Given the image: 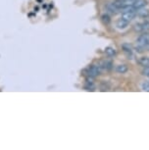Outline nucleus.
Listing matches in <instances>:
<instances>
[{
  "instance_id": "f257e3e1",
  "label": "nucleus",
  "mask_w": 149,
  "mask_h": 150,
  "mask_svg": "<svg viewBox=\"0 0 149 150\" xmlns=\"http://www.w3.org/2000/svg\"><path fill=\"white\" fill-rule=\"evenodd\" d=\"M102 68L100 67V65H91L90 67L86 69V75L89 77H98L99 75H101L102 73Z\"/></svg>"
},
{
  "instance_id": "f03ea898",
  "label": "nucleus",
  "mask_w": 149,
  "mask_h": 150,
  "mask_svg": "<svg viewBox=\"0 0 149 150\" xmlns=\"http://www.w3.org/2000/svg\"><path fill=\"white\" fill-rule=\"evenodd\" d=\"M137 42L138 45L142 46L143 48H147L149 46V35L148 33H143V35H140L139 37H137Z\"/></svg>"
},
{
  "instance_id": "7ed1b4c3",
  "label": "nucleus",
  "mask_w": 149,
  "mask_h": 150,
  "mask_svg": "<svg viewBox=\"0 0 149 150\" xmlns=\"http://www.w3.org/2000/svg\"><path fill=\"white\" fill-rule=\"evenodd\" d=\"M135 16H137V12L135 11H126V12H123L122 16H121V19L127 21V22H130V21L135 19Z\"/></svg>"
},
{
  "instance_id": "20e7f679",
  "label": "nucleus",
  "mask_w": 149,
  "mask_h": 150,
  "mask_svg": "<svg viewBox=\"0 0 149 150\" xmlns=\"http://www.w3.org/2000/svg\"><path fill=\"white\" fill-rule=\"evenodd\" d=\"M146 4H147L146 0H135V1L133 2V4H132V7L135 10H138V9L143 8Z\"/></svg>"
},
{
  "instance_id": "39448f33",
  "label": "nucleus",
  "mask_w": 149,
  "mask_h": 150,
  "mask_svg": "<svg viewBox=\"0 0 149 150\" xmlns=\"http://www.w3.org/2000/svg\"><path fill=\"white\" fill-rule=\"evenodd\" d=\"M122 49H123V51H124L125 53H127V54H128V55L132 56L133 48H132V46L130 44V43H127V42L123 43V44H122Z\"/></svg>"
},
{
  "instance_id": "423d86ee",
  "label": "nucleus",
  "mask_w": 149,
  "mask_h": 150,
  "mask_svg": "<svg viewBox=\"0 0 149 150\" xmlns=\"http://www.w3.org/2000/svg\"><path fill=\"white\" fill-rule=\"evenodd\" d=\"M128 24H130V22H127V21L123 19H120L117 22L116 27L119 28V30H125V28H127L128 27Z\"/></svg>"
},
{
  "instance_id": "0eeeda50",
  "label": "nucleus",
  "mask_w": 149,
  "mask_h": 150,
  "mask_svg": "<svg viewBox=\"0 0 149 150\" xmlns=\"http://www.w3.org/2000/svg\"><path fill=\"white\" fill-rule=\"evenodd\" d=\"M128 71V67L125 64H120L116 67V72L119 74H126Z\"/></svg>"
},
{
  "instance_id": "6e6552de",
  "label": "nucleus",
  "mask_w": 149,
  "mask_h": 150,
  "mask_svg": "<svg viewBox=\"0 0 149 150\" xmlns=\"http://www.w3.org/2000/svg\"><path fill=\"white\" fill-rule=\"evenodd\" d=\"M137 16L140 18H147L149 17V10L148 9H138L137 11Z\"/></svg>"
},
{
  "instance_id": "1a4fd4ad",
  "label": "nucleus",
  "mask_w": 149,
  "mask_h": 150,
  "mask_svg": "<svg viewBox=\"0 0 149 150\" xmlns=\"http://www.w3.org/2000/svg\"><path fill=\"white\" fill-rule=\"evenodd\" d=\"M100 67L102 68V70H106V71H110L113 68V63L111 61H104L100 64Z\"/></svg>"
},
{
  "instance_id": "9d476101",
  "label": "nucleus",
  "mask_w": 149,
  "mask_h": 150,
  "mask_svg": "<svg viewBox=\"0 0 149 150\" xmlns=\"http://www.w3.org/2000/svg\"><path fill=\"white\" fill-rule=\"evenodd\" d=\"M138 63L142 67H149V57H140L139 60H138Z\"/></svg>"
},
{
  "instance_id": "9b49d317",
  "label": "nucleus",
  "mask_w": 149,
  "mask_h": 150,
  "mask_svg": "<svg viewBox=\"0 0 149 150\" xmlns=\"http://www.w3.org/2000/svg\"><path fill=\"white\" fill-rule=\"evenodd\" d=\"M105 53H106L107 56L112 57V56L116 55V50H115L113 47H106L105 48Z\"/></svg>"
},
{
  "instance_id": "f8f14e48",
  "label": "nucleus",
  "mask_w": 149,
  "mask_h": 150,
  "mask_svg": "<svg viewBox=\"0 0 149 150\" xmlns=\"http://www.w3.org/2000/svg\"><path fill=\"white\" fill-rule=\"evenodd\" d=\"M84 88L86 90H91V91H93L94 88H95V86H94L93 84V82H86V85H84Z\"/></svg>"
},
{
  "instance_id": "ddd939ff",
  "label": "nucleus",
  "mask_w": 149,
  "mask_h": 150,
  "mask_svg": "<svg viewBox=\"0 0 149 150\" xmlns=\"http://www.w3.org/2000/svg\"><path fill=\"white\" fill-rule=\"evenodd\" d=\"M101 21L104 23V24L108 25L110 22H111V19H110V16H109V15L104 14V15H102V16H101Z\"/></svg>"
},
{
  "instance_id": "4468645a",
  "label": "nucleus",
  "mask_w": 149,
  "mask_h": 150,
  "mask_svg": "<svg viewBox=\"0 0 149 150\" xmlns=\"http://www.w3.org/2000/svg\"><path fill=\"white\" fill-rule=\"evenodd\" d=\"M135 30L137 32H143L142 24H141V23H137V24H135Z\"/></svg>"
},
{
  "instance_id": "2eb2a0df",
  "label": "nucleus",
  "mask_w": 149,
  "mask_h": 150,
  "mask_svg": "<svg viewBox=\"0 0 149 150\" xmlns=\"http://www.w3.org/2000/svg\"><path fill=\"white\" fill-rule=\"evenodd\" d=\"M141 88L144 91H149V82H143L141 84Z\"/></svg>"
},
{
  "instance_id": "dca6fc26",
  "label": "nucleus",
  "mask_w": 149,
  "mask_h": 150,
  "mask_svg": "<svg viewBox=\"0 0 149 150\" xmlns=\"http://www.w3.org/2000/svg\"><path fill=\"white\" fill-rule=\"evenodd\" d=\"M142 24V28H143V32H148L149 30V21H145V22L141 23Z\"/></svg>"
},
{
  "instance_id": "f3484780",
  "label": "nucleus",
  "mask_w": 149,
  "mask_h": 150,
  "mask_svg": "<svg viewBox=\"0 0 149 150\" xmlns=\"http://www.w3.org/2000/svg\"><path fill=\"white\" fill-rule=\"evenodd\" d=\"M142 75L148 77L149 76V67H144V70L142 71Z\"/></svg>"
},
{
  "instance_id": "a211bd4d",
  "label": "nucleus",
  "mask_w": 149,
  "mask_h": 150,
  "mask_svg": "<svg viewBox=\"0 0 149 150\" xmlns=\"http://www.w3.org/2000/svg\"><path fill=\"white\" fill-rule=\"evenodd\" d=\"M143 49H144V48H143L142 46H140V45H138V44H137V47H135V50H137V53H142L143 52Z\"/></svg>"
},
{
  "instance_id": "6ab92c4d",
  "label": "nucleus",
  "mask_w": 149,
  "mask_h": 150,
  "mask_svg": "<svg viewBox=\"0 0 149 150\" xmlns=\"http://www.w3.org/2000/svg\"><path fill=\"white\" fill-rule=\"evenodd\" d=\"M147 48H148V49H149V46H148V47H147Z\"/></svg>"
},
{
  "instance_id": "aec40b11",
  "label": "nucleus",
  "mask_w": 149,
  "mask_h": 150,
  "mask_svg": "<svg viewBox=\"0 0 149 150\" xmlns=\"http://www.w3.org/2000/svg\"><path fill=\"white\" fill-rule=\"evenodd\" d=\"M148 79H149V76H148Z\"/></svg>"
}]
</instances>
